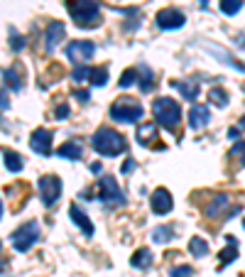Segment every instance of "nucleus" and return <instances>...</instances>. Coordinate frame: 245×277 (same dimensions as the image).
I'll list each match as a JSON object with an SVG mask.
<instances>
[{
	"mask_svg": "<svg viewBox=\"0 0 245 277\" xmlns=\"http://www.w3.org/2000/svg\"><path fill=\"white\" fill-rule=\"evenodd\" d=\"M64 32H67V27H64V23H49L47 25V34H45V49L47 52H54L56 45L64 39Z\"/></svg>",
	"mask_w": 245,
	"mask_h": 277,
	"instance_id": "nucleus-13",
	"label": "nucleus"
},
{
	"mask_svg": "<svg viewBox=\"0 0 245 277\" xmlns=\"http://www.w3.org/2000/svg\"><path fill=\"white\" fill-rule=\"evenodd\" d=\"M211 123V111H209V106H203V103H196V106H191L189 111V128L191 130H203L206 125Z\"/></svg>",
	"mask_w": 245,
	"mask_h": 277,
	"instance_id": "nucleus-12",
	"label": "nucleus"
},
{
	"mask_svg": "<svg viewBox=\"0 0 245 277\" xmlns=\"http://www.w3.org/2000/svg\"><path fill=\"white\" fill-rule=\"evenodd\" d=\"M218 8H221L223 15H231L233 17V15H238V12L243 10V0H221Z\"/></svg>",
	"mask_w": 245,
	"mask_h": 277,
	"instance_id": "nucleus-27",
	"label": "nucleus"
},
{
	"mask_svg": "<svg viewBox=\"0 0 245 277\" xmlns=\"http://www.w3.org/2000/svg\"><path fill=\"white\" fill-rule=\"evenodd\" d=\"M0 219H3V204H0Z\"/></svg>",
	"mask_w": 245,
	"mask_h": 277,
	"instance_id": "nucleus-44",
	"label": "nucleus"
},
{
	"mask_svg": "<svg viewBox=\"0 0 245 277\" xmlns=\"http://www.w3.org/2000/svg\"><path fill=\"white\" fill-rule=\"evenodd\" d=\"M142 115H145V108L135 98H118L111 106V118L118 123H137L142 121Z\"/></svg>",
	"mask_w": 245,
	"mask_h": 277,
	"instance_id": "nucleus-4",
	"label": "nucleus"
},
{
	"mask_svg": "<svg viewBox=\"0 0 245 277\" xmlns=\"http://www.w3.org/2000/svg\"><path fill=\"white\" fill-rule=\"evenodd\" d=\"M226 243H228V245H238V241H235V235H226Z\"/></svg>",
	"mask_w": 245,
	"mask_h": 277,
	"instance_id": "nucleus-41",
	"label": "nucleus"
},
{
	"mask_svg": "<svg viewBox=\"0 0 245 277\" xmlns=\"http://www.w3.org/2000/svg\"><path fill=\"white\" fill-rule=\"evenodd\" d=\"M169 277H194V267L191 265H177L169 270Z\"/></svg>",
	"mask_w": 245,
	"mask_h": 277,
	"instance_id": "nucleus-33",
	"label": "nucleus"
},
{
	"mask_svg": "<svg viewBox=\"0 0 245 277\" xmlns=\"http://www.w3.org/2000/svg\"><path fill=\"white\" fill-rule=\"evenodd\" d=\"M5 267H8V263H5V260H0V270H5Z\"/></svg>",
	"mask_w": 245,
	"mask_h": 277,
	"instance_id": "nucleus-43",
	"label": "nucleus"
},
{
	"mask_svg": "<svg viewBox=\"0 0 245 277\" xmlns=\"http://www.w3.org/2000/svg\"><path fill=\"white\" fill-rule=\"evenodd\" d=\"M10 47H12V52H23L25 49V37L17 34L15 27H10Z\"/></svg>",
	"mask_w": 245,
	"mask_h": 277,
	"instance_id": "nucleus-31",
	"label": "nucleus"
},
{
	"mask_svg": "<svg viewBox=\"0 0 245 277\" xmlns=\"http://www.w3.org/2000/svg\"><path fill=\"white\" fill-rule=\"evenodd\" d=\"M184 23H187V17L177 8H165L155 15V25L159 30H179V27H184Z\"/></svg>",
	"mask_w": 245,
	"mask_h": 277,
	"instance_id": "nucleus-9",
	"label": "nucleus"
},
{
	"mask_svg": "<svg viewBox=\"0 0 245 277\" xmlns=\"http://www.w3.org/2000/svg\"><path fill=\"white\" fill-rule=\"evenodd\" d=\"M135 169V160H128L125 165H122V174H128V172H133Z\"/></svg>",
	"mask_w": 245,
	"mask_h": 277,
	"instance_id": "nucleus-38",
	"label": "nucleus"
},
{
	"mask_svg": "<svg viewBox=\"0 0 245 277\" xmlns=\"http://www.w3.org/2000/svg\"><path fill=\"white\" fill-rule=\"evenodd\" d=\"M69 216H71V221H74L78 228L84 231V235H86V238H91V235H93V223L89 221V216H86L84 211L78 209V204H71V206H69Z\"/></svg>",
	"mask_w": 245,
	"mask_h": 277,
	"instance_id": "nucleus-14",
	"label": "nucleus"
},
{
	"mask_svg": "<svg viewBox=\"0 0 245 277\" xmlns=\"http://www.w3.org/2000/svg\"><path fill=\"white\" fill-rule=\"evenodd\" d=\"M209 98H211V103L218 106V108H226V106H228V93H226L221 86H213V89L209 91Z\"/></svg>",
	"mask_w": 245,
	"mask_h": 277,
	"instance_id": "nucleus-26",
	"label": "nucleus"
},
{
	"mask_svg": "<svg viewBox=\"0 0 245 277\" xmlns=\"http://www.w3.org/2000/svg\"><path fill=\"white\" fill-rule=\"evenodd\" d=\"M10 108V101H8V93L0 89V111H8Z\"/></svg>",
	"mask_w": 245,
	"mask_h": 277,
	"instance_id": "nucleus-36",
	"label": "nucleus"
},
{
	"mask_svg": "<svg viewBox=\"0 0 245 277\" xmlns=\"http://www.w3.org/2000/svg\"><path fill=\"white\" fill-rule=\"evenodd\" d=\"M93 54H96V45L91 39H76L67 45V56L74 64H86Z\"/></svg>",
	"mask_w": 245,
	"mask_h": 277,
	"instance_id": "nucleus-7",
	"label": "nucleus"
},
{
	"mask_svg": "<svg viewBox=\"0 0 245 277\" xmlns=\"http://www.w3.org/2000/svg\"><path fill=\"white\" fill-rule=\"evenodd\" d=\"M3 162H5V167H8V172H12V174H17V172H23V155L20 152H15V150H3Z\"/></svg>",
	"mask_w": 245,
	"mask_h": 277,
	"instance_id": "nucleus-19",
	"label": "nucleus"
},
{
	"mask_svg": "<svg viewBox=\"0 0 245 277\" xmlns=\"http://www.w3.org/2000/svg\"><path fill=\"white\" fill-rule=\"evenodd\" d=\"M89 76H91V67H89V64H76V69H74V74H71V78H74L76 84H81V81H86Z\"/></svg>",
	"mask_w": 245,
	"mask_h": 277,
	"instance_id": "nucleus-30",
	"label": "nucleus"
},
{
	"mask_svg": "<svg viewBox=\"0 0 245 277\" xmlns=\"http://www.w3.org/2000/svg\"><path fill=\"white\" fill-rule=\"evenodd\" d=\"M130 265L137 267V270H147V267L152 265V253H150L147 248H140V250H135L133 258H130Z\"/></svg>",
	"mask_w": 245,
	"mask_h": 277,
	"instance_id": "nucleus-22",
	"label": "nucleus"
},
{
	"mask_svg": "<svg viewBox=\"0 0 245 277\" xmlns=\"http://www.w3.org/2000/svg\"><path fill=\"white\" fill-rule=\"evenodd\" d=\"M231 152H233V155H238V160H240V162L245 165V140H243V143H235Z\"/></svg>",
	"mask_w": 245,
	"mask_h": 277,
	"instance_id": "nucleus-34",
	"label": "nucleus"
},
{
	"mask_svg": "<svg viewBox=\"0 0 245 277\" xmlns=\"http://www.w3.org/2000/svg\"><path fill=\"white\" fill-rule=\"evenodd\" d=\"M91 145H93V150L103 157H115L125 152L128 150V143H125V137H122L118 130H113V128H98L93 137H91Z\"/></svg>",
	"mask_w": 245,
	"mask_h": 277,
	"instance_id": "nucleus-1",
	"label": "nucleus"
},
{
	"mask_svg": "<svg viewBox=\"0 0 245 277\" xmlns=\"http://www.w3.org/2000/svg\"><path fill=\"white\" fill-rule=\"evenodd\" d=\"M3 81H5V84H8V89H12V91L23 89V71H20V67L3 69Z\"/></svg>",
	"mask_w": 245,
	"mask_h": 277,
	"instance_id": "nucleus-20",
	"label": "nucleus"
},
{
	"mask_svg": "<svg viewBox=\"0 0 245 277\" xmlns=\"http://www.w3.org/2000/svg\"><path fill=\"white\" fill-rule=\"evenodd\" d=\"M52 130H47V128H37L32 133V137H30V147H32L37 155H49L52 152Z\"/></svg>",
	"mask_w": 245,
	"mask_h": 277,
	"instance_id": "nucleus-10",
	"label": "nucleus"
},
{
	"mask_svg": "<svg viewBox=\"0 0 245 277\" xmlns=\"http://www.w3.org/2000/svg\"><path fill=\"white\" fill-rule=\"evenodd\" d=\"M89 96H91L89 91H76V93H74V98H78L81 103H86V101H89Z\"/></svg>",
	"mask_w": 245,
	"mask_h": 277,
	"instance_id": "nucleus-37",
	"label": "nucleus"
},
{
	"mask_svg": "<svg viewBox=\"0 0 245 277\" xmlns=\"http://www.w3.org/2000/svg\"><path fill=\"white\" fill-rule=\"evenodd\" d=\"M0 250H3V243H0Z\"/></svg>",
	"mask_w": 245,
	"mask_h": 277,
	"instance_id": "nucleus-45",
	"label": "nucleus"
},
{
	"mask_svg": "<svg viewBox=\"0 0 245 277\" xmlns=\"http://www.w3.org/2000/svg\"><path fill=\"white\" fill-rule=\"evenodd\" d=\"M240 130H245V115H243V121H240V125H238Z\"/></svg>",
	"mask_w": 245,
	"mask_h": 277,
	"instance_id": "nucleus-42",
	"label": "nucleus"
},
{
	"mask_svg": "<svg viewBox=\"0 0 245 277\" xmlns=\"http://www.w3.org/2000/svg\"><path fill=\"white\" fill-rule=\"evenodd\" d=\"M206 49H209V52H211V54L221 56L223 62H226V64H228V67H233L235 71H243V74H245V64H240V62H238V59H233V56L228 54V52H226V49H221V47H211V45H206Z\"/></svg>",
	"mask_w": 245,
	"mask_h": 277,
	"instance_id": "nucleus-23",
	"label": "nucleus"
},
{
	"mask_svg": "<svg viewBox=\"0 0 245 277\" xmlns=\"http://www.w3.org/2000/svg\"><path fill=\"white\" fill-rule=\"evenodd\" d=\"M189 253L194 255V258H206V255H209V243H206L203 238H199V235H194L189 241Z\"/></svg>",
	"mask_w": 245,
	"mask_h": 277,
	"instance_id": "nucleus-25",
	"label": "nucleus"
},
{
	"mask_svg": "<svg viewBox=\"0 0 245 277\" xmlns=\"http://www.w3.org/2000/svg\"><path fill=\"white\" fill-rule=\"evenodd\" d=\"M59 196H62V179L54 174H47L39 179V199L45 206H54Z\"/></svg>",
	"mask_w": 245,
	"mask_h": 277,
	"instance_id": "nucleus-6",
	"label": "nucleus"
},
{
	"mask_svg": "<svg viewBox=\"0 0 245 277\" xmlns=\"http://www.w3.org/2000/svg\"><path fill=\"white\" fill-rule=\"evenodd\" d=\"M169 86L177 91L184 101H196L199 98V84H196V81H172Z\"/></svg>",
	"mask_w": 245,
	"mask_h": 277,
	"instance_id": "nucleus-16",
	"label": "nucleus"
},
{
	"mask_svg": "<svg viewBox=\"0 0 245 277\" xmlns=\"http://www.w3.org/2000/svg\"><path fill=\"white\" fill-rule=\"evenodd\" d=\"M174 238V226H157L152 231V243H169Z\"/></svg>",
	"mask_w": 245,
	"mask_h": 277,
	"instance_id": "nucleus-24",
	"label": "nucleus"
},
{
	"mask_svg": "<svg viewBox=\"0 0 245 277\" xmlns=\"http://www.w3.org/2000/svg\"><path fill=\"white\" fill-rule=\"evenodd\" d=\"M226 206H231V196H228V194H218V196H213L211 204L206 206V216H209V219L223 216V209H226Z\"/></svg>",
	"mask_w": 245,
	"mask_h": 277,
	"instance_id": "nucleus-18",
	"label": "nucleus"
},
{
	"mask_svg": "<svg viewBox=\"0 0 245 277\" xmlns=\"http://www.w3.org/2000/svg\"><path fill=\"white\" fill-rule=\"evenodd\" d=\"M91 86H106L108 84V69L100 67V69H91Z\"/></svg>",
	"mask_w": 245,
	"mask_h": 277,
	"instance_id": "nucleus-28",
	"label": "nucleus"
},
{
	"mask_svg": "<svg viewBox=\"0 0 245 277\" xmlns=\"http://www.w3.org/2000/svg\"><path fill=\"white\" fill-rule=\"evenodd\" d=\"M135 78H137V71H135V67H130V69H125V71H122V76H120L118 84H120L122 89H128V86H133V84H135Z\"/></svg>",
	"mask_w": 245,
	"mask_h": 277,
	"instance_id": "nucleus-32",
	"label": "nucleus"
},
{
	"mask_svg": "<svg viewBox=\"0 0 245 277\" xmlns=\"http://www.w3.org/2000/svg\"><path fill=\"white\" fill-rule=\"evenodd\" d=\"M98 194L100 201H106V204H118V206L125 204V194H122V189L118 187V182L113 177L98 179Z\"/></svg>",
	"mask_w": 245,
	"mask_h": 277,
	"instance_id": "nucleus-8",
	"label": "nucleus"
},
{
	"mask_svg": "<svg viewBox=\"0 0 245 277\" xmlns=\"http://www.w3.org/2000/svg\"><path fill=\"white\" fill-rule=\"evenodd\" d=\"M135 137H137V143L140 145H152L155 140H159V133H157V123H140L137 125V133H135Z\"/></svg>",
	"mask_w": 245,
	"mask_h": 277,
	"instance_id": "nucleus-15",
	"label": "nucleus"
},
{
	"mask_svg": "<svg viewBox=\"0 0 245 277\" xmlns=\"http://www.w3.org/2000/svg\"><path fill=\"white\" fill-rule=\"evenodd\" d=\"M150 206H152V211H155L157 216H165V213H169V211L174 209V201H172V194H169L167 189H155L152 191V199H150Z\"/></svg>",
	"mask_w": 245,
	"mask_h": 277,
	"instance_id": "nucleus-11",
	"label": "nucleus"
},
{
	"mask_svg": "<svg viewBox=\"0 0 245 277\" xmlns=\"http://www.w3.org/2000/svg\"><path fill=\"white\" fill-rule=\"evenodd\" d=\"M152 111H155V118L162 128H167L169 133H177L179 123H181V108L174 98L169 96H159V98L152 103Z\"/></svg>",
	"mask_w": 245,
	"mask_h": 277,
	"instance_id": "nucleus-3",
	"label": "nucleus"
},
{
	"mask_svg": "<svg viewBox=\"0 0 245 277\" xmlns=\"http://www.w3.org/2000/svg\"><path fill=\"white\" fill-rule=\"evenodd\" d=\"M56 155L67 157V160H81V155H84V147H81V143H76V140H69V143L59 145Z\"/></svg>",
	"mask_w": 245,
	"mask_h": 277,
	"instance_id": "nucleus-21",
	"label": "nucleus"
},
{
	"mask_svg": "<svg viewBox=\"0 0 245 277\" xmlns=\"http://www.w3.org/2000/svg\"><path fill=\"white\" fill-rule=\"evenodd\" d=\"M91 172H93V174H100V172H103L100 162H93V165H91Z\"/></svg>",
	"mask_w": 245,
	"mask_h": 277,
	"instance_id": "nucleus-40",
	"label": "nucleus"
},
{
	"mask_svg": "<svg viewBox=\"0 0 245 277\" xmlns=\"http://www.w3.org/2000/svg\"><path fill=\"white\" fill-rule=\"evenodd\" d=\"M135 71H137V84H140V91H142V93H150V91L155 89V84H157V81H155V71L147 67V64H137Z\"/></svg>",
	"mask_w": 245,
	"mask_h": 277,
	"instance_id": "nucleus-17",
	"label": "nucleus"
},
{
	"mask_svg": "<svg viewBox=\"0 0 245 277\" xmlns=\"http://www.w3.org/2000/svg\"><path fill=\"white\" fill-rule=\"evenodd\" d=\"M218 258H221V265H231L235 258H238V245H228V248H223L221 253H218Z\"/></svg>",
	"mask_w": 245,
	"mask_h": 277,
	"instance_id": "nucleus-29",
	"label": "nucleus"
},
{
	"mask_svg": "<svg viewBox=\"0 0 245 277\" xmlns=\"http://www.w3.org/2000/svg\"><path fill=\"white\" fill-rule=\"evenodd\" d=\"M238 135H240V128H228V137L231 140H238Z\"/></svg>",
	"mask_w": 245,
	"mask_h": 277,
	"instance_id": "nucleus-39",
	"label": "nucleus"
},
{
	"mask_svg": "<svg viewBox=\"0 0 245 277\" xmlns=\"http://www.w3.org/2000/svg\"><path fill=\"white\" fill-rule=\"evenodd\" d=\"M243 226H245V219H243Z\"/></svg>",
	"mask_w": 245,
	"mask_h": 277,
	"instance_id": "nucleus-46",
	"label": "nucleus"
},
{
	"mask_svg": "<svg viewBox=\"0 0 245 277\" xmlns=\"http://www.w3.org/2000/svg\"><path fill=\"white\" fill-rule=\"evenodd\" d=\"M54 113H56V121H64V118L69 115V106H67V103H62V106H59Z\"/></svg>",
	"mask_w": 245,
	"mask_h": 277,
	"instance_id": "nucleus-35",
	"label": "nucleus"
},
{
	"mask_svg": "<svg viewBox=\"0 0 245 277\" xmlns=\"http://www.w3.org/2000/svg\"><path fill=\"white\" fill-rule=\"evenodd\" d=\"M67 10L84 30H91L100 23V5L96 0H67Z\"/></svg>",
	"mask_w": 245,
	"mask_h": 277,
	"instance_id": "nucleus-2",
	"label": "nucleus"
},
{
	"mask_svg": "<svg viewBox=\"0 0 245 277\" xmlns=\"http://www.w3.org/2000/svg\"><path fill=\"white\" fill-rule=\"evenodd\" d=\"M39 235H42V228H39V223L37 221L23 223L17 231L12 233V248H15L17 253H27V250L39 241Z\"/></svg>",
	"mask_w": 245,
	"mask_h": 277,
	"instance_id": "nucleus-5",
	"label": "nucleus"
}]
</instances>
